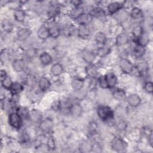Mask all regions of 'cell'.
<instances>
[{
	"label": "cell",
	"instance_id": "cell-1",
	"mask_svg": "<svg viewBox=\"0 0 153 153\" xmlns=\"http://www.w3.org/2000/svg\"><path fill=\"white\" fill-rule=\"evenodd\" d=\"M97 114L98 117L103 121H106L113 119L114 112L112 109L108 106L102 105L97 108Z\"/></svg>",
	"mask_w": 153,
	"mask_h": 153
},
{
	"label": "cell",
	"instance_id": "cell-2",
	"mask_svg": "<svg viewBox=\"0 0 153 153\" xmlns=\"http://www.w3.org/2000/svg\"><path fill=\"white\" fill-rule=\"evenodd\" d=\"M10 125L16 129H20L22 126V118L17 112H11L8 117Z\"/></svg>",
	"mask_w": 153,
	"mask_h": 153
},
{
	"label": "cell",
	"instance_id": "cell-3",
	"mask_svg": "<svg viewBox=\"0 0 153 153\" xmlns=\"http://www.w3.org/2000/svg\"><path fill=\"white\" fill-rule=\"evenodd\" d=\"M111 147L115 151H123L126 149L127 143L120 137H115L111 142Z\"/></svg>",
	"mask_w": 153,
	"mask_h": 153
},
{
	"label": "cell",
	"instance_id": "cell-4",
	"mask_svg": "<svg viewBox=\"0 0 153 153\" xmlns=\"http://www.w3.org/2000/svg\"><path fill=\"white\" fill-rule=\"evenodd\" d=\"M119 65L121 70L125 74H130L134 69V66L131 62L126 58L121 59Z\"/></svg>",
	"mask_w": 153,
	"mask_h": 153
},
{
	"label": "cell",
	"instance_id": "cell-5",
	"mask_svg": "<svg viewBox=\"0 0 153 153\" xmlns=\"http://www.w3.org/2000/svg\"><path fill=\"white\" fill-rule=\"evenodd\" d=\"M92 19L93 17L89 13H82L79 16H78L75 20L76 22L79 24V25H88L92 21Z\"/></svg>",
	"mask_w": 153,
	"mask_h": 153
},
{
	"label": "cell",
	"instance_id": "cell-6",
	"mask_svg": "<svg viewBox=\"0 0 153 153\" xmlns=\"http://www.w3.org/2000/svg\"><path fill=\"white\" fill-rule=\"evenodd\" d=\"M69 112L75 118L79 117L82 112V108L79 103H74L69 108Z\"/></svg>",
	"mask_w": 153,
	"mask_h": 153
},
{
	"label": "cell",
	"instance_id": "cell-7",
	"mask_svg": "<svg viewBox=\"0 0 153 153\" xmlns=\"http://www.w3.org/2000/svg\"><path fill=\"white\" fill-rule=\"evenodd\" d=\"M123 5L118 2H114L110 3L108 6V10L109 14H114L122 10Z\"/></svg>",
	"mask_w": 153,
	"mask_h": 153
},
{
	"label": "cell",
	"instance_id": "cell-8",
	"mask_svg": "<svg viewBox=\"0 0 153 153\" xmlns=\"http://www.w3.org/2000/svg\"><path fill=\"white\" fill-rule=\"evenodd\" d=\"M90 33V30L88 25H79L78 27V35L82 39H86Z\"/></svg>",
	"mask_w": 153,
	"mask_h": 153
},
{
	"label": "cell",
	"instance_id": "cell-9",
	"mask_svg": "<svg viewBox=\"0 0 153 153\" xmlns=\"http://www.w3.org/2000/svg\"><path fill=\"white\" fill-rule=\"evenodd\" d=\"M127 102L130 106L137 107L140 105L141 99L137 94H131L127 97Z\"/></svg>",
	"mask_w": 153,
	"mask_h": 153
},
{
	"label": "cell",
	"instance_id": "cell-10",
	"mask_svg": "<svg viewBox=\"0 0 153 153\" xmlns=\"http://www.w3.org/2000/svg\"><path fill=\"white\" fill-rule=\"evenodd\" d=\"M85 71L87 76L91 78H95L98 74L96 67L92 64H88L87 65L85 68Z\"/></svg>",
	"mask_w": 153,
	"mask_h": 153
},
{
	"label": "cell",
	"instance_id": "cell-11",
	"mask_svg": "<svg viewBox=\"0 0 153 153\" xmlns=\"http://www.w3.org/2000/svg\"><path fill=\"white\" fill-rule=\"evenodd\" d=\"M108 88H114L117 82L116 75L112 72L108 73L105 75Z\"/></svg>",
	"mask_w": 153,
	"mask_h": 153
},
{
	"label": "cell",
	"instance_id": "cell-12",
	"mask_svg": "<svg viewBox=\"0 0 153 153\" xmlns=\"http://www.w3.org/2000/svg\"><path fill=\"white\" fill-rule=\"evenodd\" d=\"M51 85V83L50 80L45 77V76H42L41 77L38 81V86L39 89L42 91H45L47 90H48L50 87Z\"/></svg>",
	"mask_w": 153,
	"mask_h": 153
},
{
	"label": "cell",
	"instance_id": "cell-13",
	"mask_svg": "<svg viewBox=\"0 0 153 153\" xmlns=\"http://www.w3.org/2000/svg\"><path fill=\"white\" fill-rule=\"evenodd\" d=\"M37 35L39 38L42 40H45L50 37L48 29L45 26H41L37 31Z\"/></svg>",
	"mask_w": 153,
	"mask_h": 153
},
{
	"label": "cell",
	"instance_id": "cell-14",
	"mask_svg": "<svg viewBox=\"0 0 153 153\" xmlns=\"http://www.w3.org/2000/svg\"><path fill=\"white\" fill-rule=\"evenodd\" d=\"M23 90V85L18 82H13L10 89V93L13 96H16L20 94Z\"/></svg>",
	"mask_w": 153,
	"mask_h": 153
},
{
	"label": "cell",
	"instance_id": "cell-15",
	"mask_svg": "<svg viewBox=\"0 0 153 153\" xmlns=\"http://www.w3.org/2000/svg\"><path fill=\"white\" fill-rule=\"evenodd\" d=\"M135 41L136 42L137 45L145 47L149 42V35L146 32H143L142 34L137 39H135Z\"/></svg>",
	"mask_w": 153,
	"mask_h": 153
},
{
	"label": "cell",
	"instance_id": "cell-16",
	"mask_svg": "<svg viewBox=\"0 0 153 153\" xmlns=\"http://www.w3.org/2000/svg\"><path fill=\"white\" fill-rule=\"evenodd\" d=\"M12 65L15 71L17 72H20L23 71L25 66V63L23 59H16L13 61Z\"/></svg>",
	"mask_w": 153,
	"mask_h": 153
},
{
	"label": "cell",
	"instance_id": "cell-17",
	"mask_svg": "<svg viewBox=\"0 0 153 153\" xmlns=\"http://www.w3.org/2000/svg\"><path fill=\"white\" fill-rule=\"evenodd\" d=\"M129 41V39L128 36L125 33H120L116 38L115 44L118 46H122Z\"/></svg>",
	"mask_w": 153,
	"mask_h": 153
},
{
	"label": "cell",
	"instance_id": "cell-18",
	"mask_svg": "<svg viewBox=\"0 0 153 153\" xmlns=\"http://www.w3.org/2000/svg\"><path fill=\"white\" fill-rule=\"evenodd\" d=\"M48 29L50 33V36H51L52 38L56 39L60 35V29L57 26L54 24L50 25L49 27H48Z\"/></svg>",
	"mask_w": 153,
	"mask_h": 153
},
{
	"label": "cell",
	"instance_id": "cell-19",
	"mask_svg": "<svg viewBox=\"0 0 153 153\" xmlns=\"http://www.w3.org/2000/svg\"><path fill=\"white\" fill-rule=\"evenodd\" d=\"M39 60L42 65H48L51 63L53 61V58L49 53L47 52H44L41 53L39 56Z\"/></svg>",
	"mask_w": 153,
	"mask_h": 153
},
{
	"label": "cell",
	"instance_id": "cell-20",
	"mask_svg": "<svg viewBox=\"0 0 153 153\" xmlns=\"http://www.w3.org/2000/svg\"><path fill=\"white\" fill-rule=\"evenodd\" d=\"M82 57L84 60L89 64H91L95 59V54L88 50L84 51L82 54Z\"/></svg>",
	"mask_w": 153,
	"mask_h": 153
},
{
	"label": "cell",
	"instance_id": "cell-21",
	"mask_svg": "<svg viewBox=\"0 0 153 153\" xmlns=\"http://www.w3.org/2000/svg\"><path fill=\"white\" fill-rule=\"evenodd\" d=\"M30 30L26 28H22L17 32V38L20 41L26 40L30 35Z\"/></svg>",
	"mask_w": 153,
	"mask_h": 153
},
{
	"label": "cell",
	"instance_id": "cell-22",
	"mask_svg": "<svg viewBox=\"0 0 153 153\" xmlns=\"http://www.w3.org/2000/svg\"><path fill=\"white\" fill-rule=\"evenodd\" d=\"M63 66L61 64L59 63H56L53 65L50 69L51 73L54 76L60 75L63 72Z\"/></svg>",
	"mask_w": 153,
	"mask_h": 153
},
{
	"label": "cell",
	"instance_id": "cell-23",
	"mask_svg": "<svg viewBox=\"0 0 153 153\" xmlns=\"http://www.w3.org/2000/svg\"><path fill=\"white\" fill-rule=\"evenodd\" d=\"M72 87L74 90L78 91L80 90L84 86V80L81 78H74L71 82Z\"/></svg>",
	"mask_w": 153,
	"mask_h": 153
},
{
	"label": "cell",
	"instance_id": "cell-24",
	"mask_svg": "<svg viewBox=\"0 0 153 153\" xmlns=\"http://www.w3.org/2000/svg\"><path fill=\"white\" fill-rule=\"evenodd\" d=\"M133 55L136 57V58H139L142 57L145 53V47L139 45H136L134 48H133Z\"/></svg>",
	"mask_w": 153,
	"mask_h": 153
},
{
	"label": "cell",
	"instance_id": "cell-25",
	"mask_svg": "<svg viewBox=\"0 0 153 153\" xmlns=\"http://www.w3.org/2000/svg\"><path fill=\"white\" fill-rule=\"evenodd\" d=\"M89 14L92 17H100L105 14V11L100 7H96L90 11Z\"/></svg>",
	"mask_w": 153,
	"mask_h": 153
},
{
	"label": "cell",
	"instance_id": "cell-26",
	"mask_svg": "<svg viewBox=\"0 0 153 153\" xmlns=\"http://www.w3.org/2000/svg\"><path fill=\"white\" fill-rule=\"evenodd\" d=\"M25 16H26L25 12L21 9H17L15 10L14 13V19L16 21L19 22H23L25 19Z\"/></svg>",
	"mask_w": 153,
	"mask_h": 153
},
{
	"label": "cell",
	"instance_id": "cell-27",
	"mask_svg": "<svg viewBox=\"0 0 153 153\" xmlns=\"http://www.w3.org/2000/svg\"><path fill=\"white\" fill-rule=\"evenodd\" d=\"M112 94L114 97L118 100H122L125 99L126 97L125 91L123 90L118 88H115L112 92Z\"/></svg>",
	"mask_w": 153,
	"mask_h": 153
},
{
	"label": "cell",
	"instance_id": "cell-28",
	"mask_svg": "<svg viewBox=\"0 0 153 153\" xmlns=\"http://www.w3.org/2000/svg\"><path fill=\"white\" fill-rule=\"evenodd\" d=\"M130 15L131 17L135 20L141 19L143 17V13L142 10L137 7H134L131 10Z\"/></svg>",
	"mask_w": 153,
	"mask_h": 153
},
{
	"label": "cell",
	"instance_id": "cell-29",
	"mask_svg": "<svg viewBox=\"0 0 153 153\" xmlns=\"http://www.w3.org/2000/svg\"><path fill=\"white\" fill-rule=\"evenodd\" d=\"M95 40L98 44H105L106 42V36L102 32H99L95 35Z\"/></svg>",
	"mask_w": 153,
	"mask_h": 153
},
{
	"label": "cell",
	"instance_id": "cell-30",
	"mask_svg": "<svg viewBox=\"0 0 153 153\" xmlns=\"http://www.w3.org/2000/svg\"><path fill=\"white\" fill-rule=\"evenodd\" d=\"M29 117L32 121L35 122L41 121L42 119L41 113L36 110H33L30 112H29Z\"/></svg>",
	"mask_w": 153,
	"mask_h": 153
},
{
	"label": "cell",
	"instance_id": "cell-31",
	"mask_svg": "<svg viewBox=\"0 0 153 153\" xmlns=\"http://www.w3.org/2000/svg\"><path fill=\"white\" fill-rule=\"evenodd\" d=\"M1 27L3 30L7 32H10L13 30V25L8 20L4 19L2 21Z\"/></svg>",
	"mask_w": 153,
	"mask_h": 153
},
{
	"label": "cell",
	"instance_id": "cell-32",
	"mask_svg": "<svg viewBox=\"0 0 153 153\" xmlns=\"http://www.w3.org/2000/svg\"><path fill=\"white\" fill-rule=\"evenodd\" d=\"M13 81L10 76H7L5 78H4L3 79L1 80V84L4 88L6 90H10Z\"/></svg>",
	"mask_w": 153,
	"mask_h": 153
},
{
	"label": "cell",
	"instance_id": "cell-33",
	"mask_svg": "<svg viewBox=\"0 0 153 153\" xmlns=\"http://www.w3.org/2000/svg\"><path fill=\"white\" fill-rule=\"evenodd\" d=\"M111 51V49L109 47H107V46H104V47H100L97 51V54L101 57H105Z\"/></svg>",
	"mask_w": 153,
	"mask_h": 153
},
{
	"label": "cell",
	"instance_id": "cell-34",
	"mask_svg": "<svg viewBox=\"0 0 153 153\" xmlns=\"http://www.w3.org/2000/svg\"><path fill=\"white\" fill-rule=\"evenodd\" d=\"M53 126L52 121L50 120H45L42 121L41 124V127L44 131H48L51 130Z\"/></svg>",
	"mask_w": 153,
	"mask_h": 153
},
{
	"label": "cell",
	"instance_id": "cell-35",
	"mask_svg": "<svg viewBox=\"0 0 153 153\" xmlns=\"http://www.w3.org/2000/svg\"><path fill=\"white\" fill-rule=\"evenodd\" d=\"M144 31L143 30L142 27L140 25H137V26H135L134 27V28L133 29L132 33H133L134 37L135 38V39H137L142 34V33Z\"/></svg>",
	"mask_w": 153,
	"mask_h": 153
},
{
	"label": "cell",
	"instance_id": "cell-36",
	"mask_svg": "<svg viewBox=\"0 0 153 153\" xmlns=\"http://www.w3.org/2000/svg\"><path fill=\"white\" fill-rule=\"evenodd\" d=\"M79 149L82 152H90L92 149V145H91V143L87 142H85L81 144Z\"/></svg>",
	"mask_w": 153,
	"mask_h": 153
},
{
	"label": "cell",
	"instance_id": "cell-37",
	"mask_svg": "<svg viewBox=\"0 0 153 153\" xmlns=\"http://www.w3.org/2000/svg\"><path fill=\"white\" fill-rule=\"evenodd\" d=\"M17 112L21 116L22 118L29 117V112L25 108H19Z\"/></svg>",
	"mask_w": 153,
	"mask_h": 153
},
{
	"label": "cell",
	"instance_id": "cell-38",
	"mask_svg": "<svg viewBox=\"0 0 153 153\" xmlns=\"http://www.w3.org/2000/svg\"><path fill=\"white\" fill-rule=\"evenodd\" d=\"M98 82H99V84L100 87H102L103 88H108L105 75H102L101 76H100L99 78Z\"/></svg>",
	"mask_w": 153,
	"mask_h": 153
},
{
	"label": "cell",
	"instance_id": "cell-39",
	"mask_svg": "<svg viewBox=\"0 0 153 153\" xmlns=\"http://www.w3.org/2000/svg\"><path fill=\"white\" fill-rule=\"evenodd\" d=\"M143 88L148 93H152L153 91V84L151 81H147L144 84Z\"/></svg>",
	"mask_w": 153,
	"mask_h": 153
},
{
	"label": "cell",
	"instance_id": "cell-40",
	"mask_svg": "<svg viewBox=\"0 0 153 153\" xmlns=\"http://www.w3.org/2000/svg\"><path fill=\"white\" fill-rule=\"evenodd\" d=\"M58 13H59V10L56 7H53L52 8L50 9L48 11V14L51 17L56 16Z\"/></svg>",
	"mask_w": 153,
	"mask_h": 153
},
{
	"label": "cell",
	"instance_id": "cell-41",
	"mask_svg": "<svg viewBox=\"0 0 153 153\" xmlns=\"http://www.w3.org/2000/svg\"><path fill=\"white\" fill-rule=\"evenodd\" d=\"M21 142L23 144H26L28 142H29V137L26 133H23V134L20 137Z\"/></svg>",
	"mask_w": 153,
	"mask_h": 153
},
{
	"label": "cell",
	"instance_id": "cell-42",
	"mask_svg": "<svg viewBox=\"0 0 153 153\" xmlns=\"http://www.w3.org/2000/svg\"><path fill=\"white\" fill-rule=\"evenodd\" d=\"M47 146L49 148V149H54L55 148V144L54 141L52 137H50L47 142Z\"/></svg>",
	"mask_w": 153,
	"mask_h": 153
},
{
	"label": "cell",
	"instance_id": "cell-43",
	"mask_svg": "<svg viewBox=\"0 0 153 153\" xmlns=\"http://www.w3.org/2000/svg\"><path fill=\"white\" fill-rule=\"evenodd\" d=\"M7 74L5 70H1V79H3L4 78L7 76Z\"/></svg>",
	"mask_w": 153,
	"mask_h": 153
},
{
	"label": "cell",
	"instance_id": "cell-44",
	"mask_svg": "<svg viewBox=\"0 0 153 153\" xmlns=\"http://www.w3.org/2000/svg\"><path fill=\"white\" fill-rule=\"evenodd\" d=\"M29 81H34V78H32V79H29V78H27V81H29ZM29 82V84H32L34 82H33V81H29V82Z\"/></svg>",
	"mask_w": 153,
	"mask_h": 153
}]
</instances>
